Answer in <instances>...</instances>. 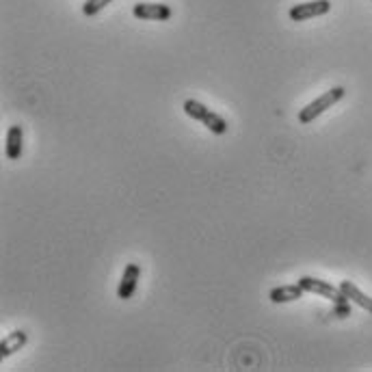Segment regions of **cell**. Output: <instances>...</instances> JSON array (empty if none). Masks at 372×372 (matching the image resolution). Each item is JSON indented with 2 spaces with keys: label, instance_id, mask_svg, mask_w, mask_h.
Here are the masks:
<instances>
[{
  "label": "cell",
  "instance_id": "cell-1",
  "mask_svg": "<svg viewBox=\"0 0 372 372\" xmlns=\"http://www.w3.org/2000/svg\"><path fill=\"white\" fill-rule=\"evenodd\" d=\"M184 113L191 117V120H197V122H202L212 134H225L227 132V122L217 115V113H212L208 106H204L202 102H197V100H186L184 102Z\"/></svg>",
  "mask_w": 372,
  "mask_h": 372
},
{
  "label": "cell",
  "instance_id": "cell-2",
  "mask_svg": "<svg viewBox=\"0 0 372 372\" xmlns=\"http://www.w3.org/2000/svg\"><path fill=\"white\" fill-rule=\"evenodd\" d=\"M345 87H333V89H329V91H325L323 96H319L314 102H309L305 108H301L299 110V124H312L314 120H316L319 115H323V113L327 110V108H331L333 104H338L342 98H345Z\"/></svg>",
  "mask_w": 372,
  "mask_h": 372
},
{
  "label": "cell",
  "instance_id": "cell-3",
  "mask_svg": "<svg viewBox=\"0 0 372 372\" xmlns=\"http://www.w3.org/2000/svg\"><path fill=\"white\" fill-rule=\"evenodd\" d=\"M299 283L303 286L305 293L321 295V297H325V299H329V301H333V303H347V301H349V299L345 297V293L340 290V286L335 288V286H331L329 281H323V279H316V277L305 275V277L299 279Z\"/></svg>",
  "mask_w": 372,
  "mask_h": 372
},
{
  "label": "cell",
  "instance_id": "cell-4",
  "mask_svg": "<svg viewBox=\"0 0 372 372\" xmlns=\"http://www.w3.org/2000/svg\"><path fill=\"white\" fill-rule=\"evenodd\" d=\"M329 11H331L329 0H312V3H301V5L290 7L288 15L295 22H305V20H312V18L327 15Z\"/></svg>",
  "mask_w": 372,
  "mask_h": 372
},
{
  "label": "cell",
  "instance_id": "cell-5",
  "mask_svg": "<svg viewBox=\"0 0 372 372\" xmlns=\"http://www.w3.org/2000/svg\"><path fill=\"white\" fill-rule=\"evenodd\" d=\"M132 13L134 18L139 20H158V22H165L174 15L169 5H162V3H136L132 7Z\"/></svg>",
  "mask_w": 372,
  "mask_h": 372
},
{
  "label": "cell",
  "instance_id": "cell-6",
  "mask_svg": "<svg viewBox=\"0 0 372 372\" xmlns=\"http://www.w3.org/2000/svg\"><path fill=\"white\" fill-rule=\"evenodd\" d=\"M141 279V267L130 262L126 269H124V275H122V281H120V288H117V297L122 301H128L132 299V295L136 293V283Z\"/></svg>",
  "mask_w": 372,
  "mask_h": 372
},
{
  "label": "cell",
  "instance_id": "cell-7",
  "mask_svg": "<svg viewBox=\"0 0 372 372\" xmlns=\"http://www.w3.org/2000/svg\"><path fill=\"white\" fill-rule=\"evenodd\" d=\"M303 293H305L303 286L297 281V283H290V286H279V288H273L271 295H269V299L273 303H293V301L301 299Z\"/></svg>",
  "mask_w": 372,
  "mask_h": 372
},
{
  "label": "cell",
  "instance_id": "cell-8",
  "mask_svg": "<svg viewBox=\"0 0 372 372\" xmlns=\"http://www.w3.org/2000/svg\"><path fill=\"white\" fill-rule=\"evenodd\" d=\"M340 290L345 293V297H347L349 301H353L355 305H359L361 309H366V312L372 314V299H370L368 295H364L353 281H349V279H347V281H340Z\"/></svg>",
  "mask_w": 372,
  "mask_h": 372
},
{
  "label": "cell",
  "instance_id": "cell-9",
  "mask_svg": "<svg viewBox=\"0 0 372 372\" xmlns=\"http://www.w3.org/2000/svg\"><path fill=\"white\" fill-rule=\"evenodd\" d=\"M26 340H28L26 331H13V333H9L3 342H0V357H3V359L11 357L15 351H20L26 345Z\"/></svg>",
  "mask_w": 372,
  "mask_h": 372
},
{
  "label": "cell",
  "instance_id": "cell-10",
  "mask_svg": "<svg viewBox=\"0 0 372 372\" xmlns=\"http://www.w3.org/2000/svg\"><path fill=\"white\" fill-rule=\"evenodd\" d=\"M22 143H24V132H22V128H20V126H11V128L7 130V148H5L9 160H18V158L22 156Z\"/></svg>",
  "mask_w": 372,
  "mask_h": 372
},
{
  "label": "cell",
  "instance_id": "cell-11",
  "mask_svg": "<svg viewBox=\"0 0 372 372\" xmlns=\"http://www.w3.org/2000/svg\"><path fill=\"white\" fill-rule=\"evenodd\" d=\"M110 3H113V0H87V3L82 5V13L89 15V18H91V15H98V13H100L106 5H110Z\"/></svg>",
  "mask_w": 372,
  "mask_h": 372
},
{
  "label": "cell",
  "instance_id": "cell-12",
  "mask_svg": "<svg viewBox=\"0 0 372 372\" xmlns=\"http://www.w3.org/2000/svg\"><path fill=\"white\" fill-rule=\"evenodd\" d=\"M351 301H347V303H335V307H333V316H340V319H345V316H351V305H349Z\"/></svg>",
  "mask_w": 372,
  "mask_h": 372
}]
</instances>
